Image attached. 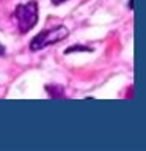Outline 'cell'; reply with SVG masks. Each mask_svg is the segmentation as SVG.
Listing matches in <instances>:
<instances>
[{
  "label": "cell",
  "mask_w": 146,
  "mask_h": 151,
  "mask_svg": "<svg viewBox=\"0 0 146 151\" xmlns=\"http://www.w3.org/2000/svg\"><path fill=\"white\" fill-rule=\"evenodd\" d=\"M13 17L17 21V27L21 33H27L31 30L38 22V2L31 0L28 3L17 5L13 13Z\"/></svg>",
  "instance_id": "obj_1"
},
{
  "label": "cell",
  "mask_w": 146,
  "mask_h": 151,
  "mask_svg": "<svg viewBox=\"0 0 146 151\" xmlns=\"http://www.w3.org/2000/svg\"><path fill=\"white\" fill-rule=\"evenodd\" d=\"M3 55H5V47L0 44V57H3Z\"/></svg>",
  "instance_id": "obj_5"
},
{
  "label": "cell",
  "mask_w": 146,
  "mask_h": 151,
  "mask_svg": "<svg viewBox=\"0 0 146 151\" xmlns=\"http://www.w3.org/2000/svg\"><path fill=\"white\" fill-rule=\"evenodd\" d=\"M63 2H66V0H52V3H54V5H61Z\"/></svg>",
  "instance_id": "obj_4"
},
{
  "label": "cell",
  "mask_w": 146,
  "mask_h": 151,
  "mask_svg": "<svg viewBox=\"0 0 146 151\" xmlns=\"http://www.w3.org/2000/svg\"><path fill=\"white\" fill-rule=\"evenodd\" d=\"M74 50H85V52H91V49L89 47H87V46H72V47H68L64 52L66 54H72Z\"/></svg>",
  "instance_id": "obj_3"
},
{
  "label": "cell",
  "mask_w": 146,
  "mask_h": 151,
  "mask_svg": "<svg viewBox=\"0 0 146 151\" xmlns=\"http://www.w3.org/2000/svg\"><path fill=\"white\" fill-rule=\"evenodd\" d=\"M69 35L68 28L64 25H58V27H54V28H49V30H44L31 40L30 42V50L36 52V50H41L44 47L50 46V44H55V42H60L63 41L66 36Z\"/></svg>",
  "instance_id": "obj_2"
}]
</instances>
